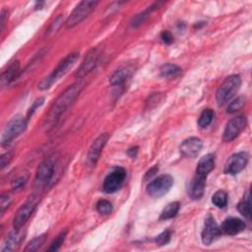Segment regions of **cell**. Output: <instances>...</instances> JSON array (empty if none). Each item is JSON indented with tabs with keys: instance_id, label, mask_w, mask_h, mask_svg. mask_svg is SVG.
Wrapping results in <instances>:
<instances>
[{
	"instance_id": "83f0119b",
	"label": "cell",
	"mask_w": 252,
	"mask_h": 252,
	"mask_svg": "<svg viewBox=\"0 0 252 252\" xmlns=\"http://www.w3.org/2000/svg\"><path fill=\"white\" fill-rule=\"evenodd\" d=\"M96 210L102 215H109L112 212V205L109 201L101 199L96 203Z\"/></svg>"
},
{
	"instance_id": "1f68e13d",
	"label": "cell",
	"mask_w": 252,
	"mask_h": 252,
	"mask_svg": "<svg viewBox=\"0 0 252 252\" xmlns=\"http://www.w3.org/2000/svg\"><path fill=\"white\" fill-rule=\"evenodd\" d=\"M170 236H171L170 231H169V230H164V231H162L160 234H158V235L156 237L155 241H156V243H157L158 245L161 246V245L166 244V243L170 240Z\"/></svg>"
},
{
	"instance_id": "4fadbf2b",
	"label": "cell",
	"mask_w": 252,
	"mask_h": 252,
	"mask_svg": "<svg viewBox=\"0 0 252 252\" xmlns=\"http://www.w3.org/2000/svg\"><path fill=\"white\" fill-rule=\"evenodd\" d=\"M109 138L108 133L100 134L91 145L88 153V161L91 165H94L96 161L98 160V158L100 156V153L105 146L107 140Z\"/></svg>"
},
{
	"instance_id": "7a4b0ae2",
	"label": "cell",
	"mask_w": 252,
	"mask_h": 252,
	"mask_svg": "<svg viewBox=\"0 0 252 252\" xmlns=\"http://www.w3.org/2000/svg\"><path fill=\"white\" fill-rule=\"evenodd\" d=\"M240 85L241 78L239 75H230L226 77L216 92V99L218 104L223 105L230 100L238 92Z\"/></svg>"
},
{
	"instance_id": "f546056e",
	"label": "cell",
	"mask_w": 252,
	"mask_h": 252,
	"mask_svg": "<svg viewBox=\"0 0 252 252\" xmlns=\"http://www.w3.org/2000/svg\"><path fill=\"white\" fill-rule=\"evenodd\" d=\"M244 103H245V97L244 96H238L228 104L226 111L228 113H233V112L239 110L240 108H242Z\"/></svg>"
},
{
	"instance_id": "7c38bea8",
	"label": "cell",
	"mask_w": 252,
	"mask_h": 252,
	"mask_svg": "<svg viewBox=\"0 0 252 252\" xmlns=\"http://www.w3.org/2000/svg\"><path fill=\"white\" fill-rule=\"evenodd\" d=\"M220 234H221L220 227L218 225L215 219L211 215H209L205 220L204 228L201 233L202 242L205 245H210L219 236H220Z\"/></svg>"
},
{
	"instance_id": "f1b7e54d",
	"label": "cell",
	"mask_w": 252,
	"mask_h": 252,
	"mask_svg": "<svg viewBox=\"0 0 252 252\" xmlns=\"http://www.w3.org/2000/svg\"><path fill=\"white\" fill-rule=\"evenodd\" d=\"M44 240H45V235H44V234L39 235V236L33 238L32 241H30L25 250H26V251H31V252H32V251H36V250H38L39 247L43 244Z\"/></svg>"
},
{
	"instance_id": "8d00e7d4",
	"label": "cell",
	"mask_w": 252,
	"mask_h": 252,
	"mask_svg": "<svg viewBox=\"0 0 252 252\" xmlns=\"http://www.w3.org/2000/svg\"><path fill=\"white\" fill-rule=\"evenodd\" d=\"M11 158H12V154L11 153H6V154L2 155V157H1V168H4L6 165H8Z\"/></svg>"
},
{
	"instance_id": "e575fe53",
	"label": "cell",
	"mask_w": 252,
	"mask_h": 252,
	"mask_svg": "<svg viewBox=\"0 0 252 252\" xmlns=\"http://www.w3.org/2000/svg\"><path fill=\"white\" fill-rule=\"evenodd\" d=\"M160 38H161V40H162L164 43H166V44H170V43H172V41H173L172 34H171L168 31H163V32H161V33H160Z\"/></svg>"
},
{
	"instance_id": "e0dca14e",
	"label": "cell",
	"mask_w": 252,
	"mask_h": 252,
	"mask_svg": "<svg viewBox=\"0 0 252 252\" xmlns=\"http://www.w3.org/2000/svg\"><path fill=\"white\" fill-rule=\"evenodd\" d=\"M245 223L242 220L238 218H227L224 220L220 226V230L227 235H235L244 230Z\"/></svg>"
},
{
	"instance_id": "ac0fdd59",
	"label": "cell",
	"mask_w": 252,
	"mask_h": 252,
	"mask_svg": "<svg viewBox=\"0 0 252 252\" xmlns=\"http://www.w3.org/2000/svg\"><path fill=\"white\" fill-rule=\"evenodd\" d=\"M24 238V231L21 228H15L12 232H10L4 240L2 251H13L15 250Z\"/></svg>"
},
{
	"instance_id": "8fae6325",
	"label": "cell",
	"mask_w": 252,
	"mask_h": 252,
	"mask_svg": "<svg viewBox=\"0 0 252 252\" xmlns=\"http://www.w3.org/2000/svg\"><path fill=\"white\" fill-rule=\"evenodd\" d=\"M246 118L244 116H237L235 118H232L229 120L224 128L223 135H222V140L226 143L231 142L234 140L245 128L246 126Z\"/></svg>"
},
{
	"instance_id": "9c48e42d",
	"label": "cell",
	"mask_w": 252,
	"mask_h": 252,
	"mask_svg": "<svg viewBox=\"0 0 252 252\" xmlns=\"http://www.w3.org/2000/svg\"><path fill=\"white\" fill-rule=\"evenodd\" d=\"M36 204H37V200L34 196H32L20 207V209L17 211L13 220L14 228H21L27 222V220L30 219V217L33 213L36 207Z\"/></svg>"
},
{
	"instance_id": "cb8c5ba5",
	"label": "cell",
	"mask_w": 252,
	"mask_h": 252,
	"mask_svg": "<svg viewBox=\"0 0 252 252\" xmlns=\"http://www.w3.org/2000/svg\"><path fill=\"white\" fill-rule=\"evenodd\" d=\"M180 68L175 65V64H171V63H167V64H164L160 67V75L164 78H172V77H175L177 76L179 73H180Z\"/></svg>"
},
{
	"instance_id": "d590c367",
	"label": "cell",
	"mask_w": 252,
	"mask_h": 252,
	"mask_svg": "<svg viewBox=\"0 0 252 252\" xmlns=\"http://www.w3.org/2000/svg\"><path fill=\"white\" fill-rule=\"evenodd\" d=\"M43 101H44L43 97H40V98H37V99L33 102L32 106V107L30 108V110L28 111V119H29V117H31V115H32V113L35 111V109L43 103Z\"/></svg>"
},
{
	"instance_id": "5b68a950",
	"label": "cell",
	"mask_w": 252,
	"mask_h": 252,
	"mask_svg": "<svg viewBox=\"0 0 252 252\" xmlns=\"http://www.w3.org/2000/svg\"><path fill=\"white\" fill-rule=\"evenodd\" d=\"M98 4L97 1H82L80 2L75 9L72 11L70 16L68 17L65 25L66 28L70 29L78 24H80L82 21H84L96 7Z\"/></svg>"
},
{
	"instance_id": "ab89813d",
	"label": "cell",
	"mask_w": 252,
	"mask_h": 252,
	"mask_svg": "<svg viewBox=\"0 0 252 252\" xmlns=\"http://www.w3.org/2000/svg\"><path fill=\"white\" fill-rule=\"evenodd\" d=\"M5 22H6V11L3 10L2 13H1V31L4 30Z\"/></svg>"
},
{
	"instance_id": "d4e9b609",
	"label": "cell",
	"mask_w": 252,
	"mask_h": 252,
	"mask_svg": "<svg viewBox=\"0 0 252 252\" xmlns=\"http://www.w3.org/2000/svg\"><path fill=\"white\" fill-rule=\"evenodd\" d=\"M215 116V112L211 108H207L202 111L201 115L199 116L198 119V125L200 128H206L208 125L211 124L213 121V118Z\"/></svg>"
},
{
	"instance_id": "2e32d148",
	"label": "cell",
	"mask_w": 252,
	"mask_h": 252,
	"mask_svg": "<svg viewBox=\"0 0 252 252\" xmlns=\"http://www.w3.org/2000/svg\"><path fill=\"white\" fill-rule=\"evenodd\" d=\"M206 178L207 176L195 173L188 189V194L191 197V199L199 200L203 197L206 187Z\"/></svg>"
},
{
	"instance_id": "30bf717a",
	"label": "cell",
	"mask_w": 252,
	"mask_h": 252,
	"mask_svg": "<svg viewBox=\"0 0 252 252\" xmlns=\"http://www.w3.org/2000/svg\"><path fill=\"white\" fill-rule=\"evenodd\" d=\"M247 162H248V155L245 152H239V153L233 154L226 160L223 171L226 174L235 175L239 173L242 169H244Z\"/></svg>"
},
{
	"instance_id": "52a82bcc",
	"label": "cell",
	"mask_w": 252,
	"mask_h": 252,
	"mask_svg": "<svg viewBox=\"0 0 252 252\" xmlns=\"http://www.w3.org/2000/svg\"><path fill=\"white\" fill-rule=\"evenodd\" d=\"M173 185V178L168 174L159 175L147 186V193L155 198L165 195Z\"/></svg>"
},
{
	"instance_id": "3957f363",
	"label": "cell",
	"mask_w": 252,
	"mask_h": 252,
	"mask_svg": "<svg viewBox=\"0 0 252 252\" xmlns=\"http://www.w3.org/2000/svg\"><path fill=\"white\" fill-rule=\"evenodd\" d=\"M79 57V53L78 52H74V53H70L69 55H67L58 65L57 67L52 71V73L47 76L46 78H44L39 84H38V89L40 90H46L48 89L53 83H55L60 77H62L64 74H66V72L74 65V63L77 61Z\"/></svg>"
},
{
	"instance_id": "4316f807",
	"label": "cell",
	"mask_w": 252,
	"mask_h": 252,
	"mask_svg": "<svg viewBox=\"0 0 252 252\" xmlns=\"http://www.w3.org/2000/svg\"><path fill=\"white\" fill-rule=\"evenodd\" d=\"M212 203L220 209H222L227 204V194L223 190L217 191L212 197Z\"/></svg>"
},
{
	"instance_id": "603a6c76",
	"label": "cell",
	"mask_w": 252,
	"mask_h": 252,
	"mask_svg": "<svg viewBox=\"0 0 252 252\" xmlns=\"http://www.w3.org/2000/svg\"><path fill=\"white\" fill-rule=\"evenodd\" d=\"M237 209L244 218H246L247 220H251V199L249 191H247L244 199L239 202V204L237 205Z\"/></svg>"
},
{
	"instance_id": "44dd1931",
	"label": "cell",
	"mask_w": 252,
	"mask_h": 252,
	"mask_svg": "<svg viewBox=\"0 0 252 252\" xmlns=\"http://www.w3.org/2000/svg\"><path fill=\"white\" fill-rule=\"evenodd\" d=\"M19 73H20V62L19 61L12 62L1 75L2 88L11 84L18 77Z\"/></svg>"
},
{
	"instance_id": "4dcf8cb0",
	"label": "cell",
	"mask_w": 252,
	"mask_h": 252,
	"mask_svg": "<svg viewBox=\"0 0 252 252\" xmlns=\"http://www.w3.org/2000/svg\"><path fill=\"white\" fill-rule=\"evenodd\" d=\"M66 234H67V230H64V231H61L57 236L56 238L52 241V243L50 244V247L47 249L48 251H57L61 245L63 244L64 240H65V237H66Z\"/></svg>"
},
{
	"instance_id": "d6986e66",
	"label": "cell",
	"mask_w": 252,
	"mask_h": 252,
	"mask_svg": "<svg viewBox=\"0 0 252 252\" xmlns=\"http://www.w3.org/2000/svg\"><path fill=\"white\" fill-rule=\"evenodd\" d=\"M133 72H134V68L132 66H130V65L123 66V67L119 68L118 70H116L111 75L109 82L113 86H120L123 83H125V81L127 79H129L131 77Z\"/></svg>"
},
{
	"instance_id": "ba28073f",
	"label": "cell",
	"mask_w": 252,
	"mask_h": 252,
	"mask_svg": "<svg viewBox=\"0 0 252 252\" xmlns=\"http://www.w3.org/2000/svg\"><path fill=\"white\" fill-rule=\"evenodd\" d=\"M126 177V171L123 167H115L103 181L102 189L106 193H114L120 189Z\"/></svg>"
},
{
	"instance_id": "6da1fadb",
	"label": "cell",
	"mask_w": 252,
	"mask_h": 252,
	"mask_svg": "<svg viewBox=\"0 0 252 252\" xmlns=\"http://www.w3.org/2000/svg\"><path fill=\"white\" fill-rule=\"evenodd\" d=\"M83 83L81 81L69 86L53 102L52 106L49 109V112L45 118L46 127H51L56 123L59 117L65 112L71 104L75 101L79 94L83 89Z\"/></svg>"
},
{
	"instance_id": "9a60e30c",
	"label": "cell",
	"mask_w": 252,
	"mask_h": 252,
	"mask_svg": "<svg viewBox=\"0 0 252 252\" xmlns=\"http://www.w3.org/2000/svg\"><path fill=\"white\" fill-rule=\"evenodd\" d=\"M98 60V53L96 49H93L89 52V54L86 56L84 61L82 62L81 66L79 67L78 71L76 72L75 76L78 80L83 79L86 75H88L96 65Z\"/></svg>"
},
{
	"instance_id": "f35d334b",
	"label": "cell",
	"mask_w": 252,
	"mask_h": 252,
	"mask_svg": "<svg viewBox=\"0 0 252 252\" xmlns=\"http://www.w3.org/2000/svg\"><path fill=\"white\" fill-rule=\"evenodd\" d=\"M127 154L131 157V158H136L137 154H138V147H132L127 151Z\"/></svg>"
},
{
	"instance_id": "277c9868",
	"label": "cell",
	"mask_w": 252,
	"mask_h": 252,
	"mask_svg": "<svg viewBox=\"0 0 252 252\" xmlns=\"http://www.w3.org/2000/svg\"><path fill=\"white\" fill-rule=\"evenodd\" d=\"M28 124V118L18 114L14 116L5 126L2 135H1V144L2 146L8 145L13 139L19 136L22 132L26 130Z\"/></svg>"
},
{
	"instance_id": "ffe728a7",
	"label": "cell",
	"mask_w": 252,
	"mask_h": 252,
	"mask_svg": "<svg viewBox=\"0 0 252 252\" xmlns=\"http://www.w3.org/2000/svg\"><path fill=\"white\" fill-rule=\"evenodd\" d=\"M215 167V156L213 154H207L202 157L197 164L196 173L207 176Z\"/></svg>"
},
{
	"instance_id": "5bb4252c",
	"label": "cell",
	"mask_w": 252,
	"mask_h": 252,
	"mask_svg": "<svg viewBox=\"0 0 252 252\" xmlns=\"http://www.w3.org/2000/svg\"><path fill=\"white\" fill-rule=\"evenodd\" d=\"M203 142L197 137H190L180 145V152L187 158H195L202 150Z\"/></svg>"
},
{
	"instance_id": "484cf974",
	"label": "cell",
	"mask_w": 252,
	"mask_h": 252,
	"mask_svg": "<svg viewBox=\"0 0 252 252\" xmlns=\"http://www.w3.org/2000/svg\"><path fill=\"white\" fill-rule=\"evenodd\" d=\"M160 4H162V2L154 3L152 6L148 7L147 10H145L144 12L140 13L139 15H137V16L134 18L133 22H132V27H138V26H140V25L148 18V16L150 15V13H151L153 10H155L156 8H158V5H160Z\"/></svg>"
},
{
	"instance_id": "74e56055",
	"label": "cell",
	"mask_w": 252,
	"mask_h": 252,
	"mask_svg": "<svg viewBox=\"0 0 252 252\" xmlns=\"http://www.w3.org/2000/svg\"><path fill=\"white\" fill-rule=\"evenodd\" d=\"M158 170V166H154L153 168H151V169L146 173V175H145V179H149V178H151L153 175H155V173H156Z\"/></svg>"
},
{
	"instance_id": "d6a6232c",
	"label": "cell",
	"mask_w": 252,
	"mask_h": 252,
	"mask_svg": "<svg viewBox=\"0 0 252 252\" xmlns=\"http://www.w3.org/2000/svg\"><path fill=\"white\" fill-rule=\"evenodd\" d=\"M28 180V176H20L18 178H16L13 182H12V188L16 191V190H20L22 189Z\"/></svg>"
},
{
	"instance_id": "7402d4cb",
	"label": "cell",
	"mask_w": 252,
	"mask_h": 252,
	"mask_svg": "<svg viewBox=\"0 0 252 252\" xmlns=\"http://www.w3.org/2000/svg\"><path fill=\"white\" fill-rule=\"evenodd\" d=\"M179 208H180V204L179 202H172V203H169L161 212L160 216H159V220H169V219H172L174 218L178 211H179Z\"/></svg>"
},
{
	"instance_id": "836d02e7",
	"label": "cell",
	"mask_w": 252,
	"mask_h": 252,
	"mask_svg": "<svg viewBox=\"0 0 252 252\" xmlns=\"http://www.w3.org/2000/svg\"><path fill=\"white\" fill-rule=\"evenodd\" d=\"M11 204V198L8 195L3 194L1 196V201H0V206H1V213L4 214L5 210L10 206Z\"/></svg>"
},
{
	"instance_id": "8992f818",
	"label": "cell",
	"mask_w": 252,
	"mask_h": 252,
	"mask_svg": "<svg viewBox=\"0 0 252 252\" xmlns=\"http://www.w3.org/2000/svg\"><path fill=\"white\" fill-rule=\"evenodd\" d=\"M55 169V159L53 157H49L42 160L38 165L35 173V185L39 188L45 187L51 180Z\"/></svg>"
}]
</instances>
